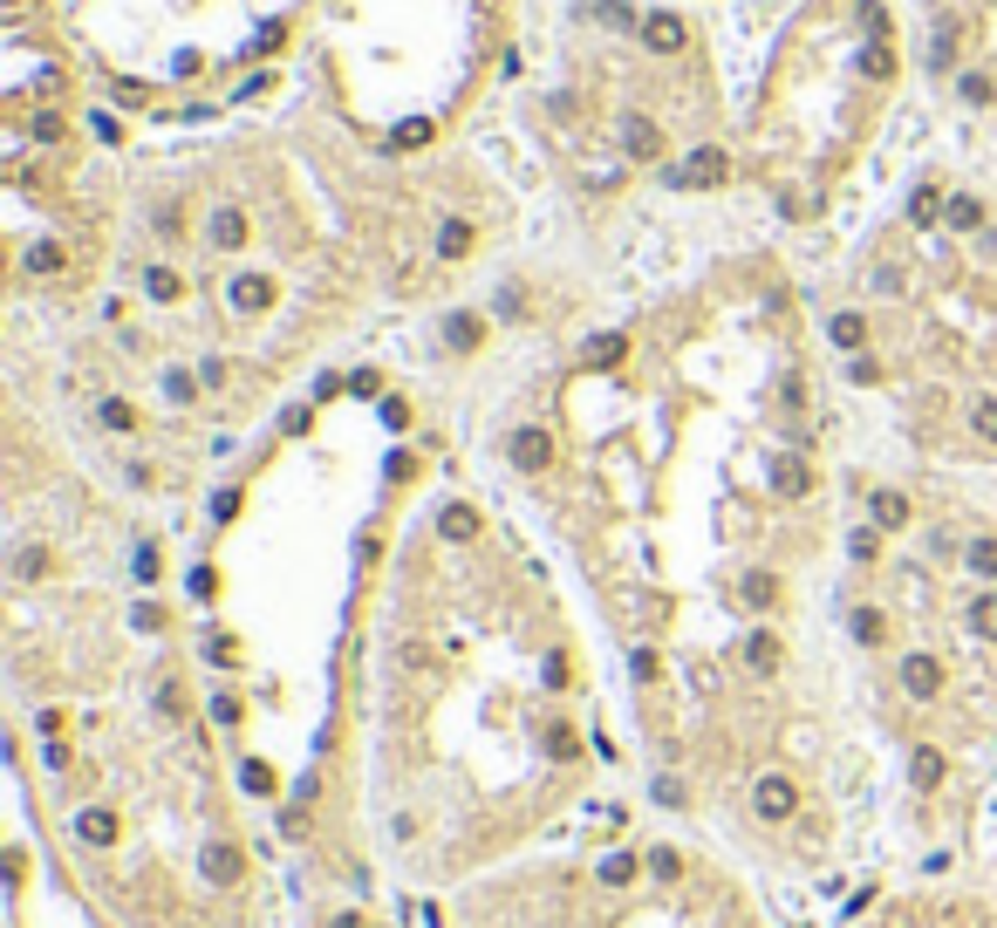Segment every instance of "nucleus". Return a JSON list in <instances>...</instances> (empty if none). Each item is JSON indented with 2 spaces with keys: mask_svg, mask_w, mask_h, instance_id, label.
<instances>
[{
  "mask_svg": "<svg viewBox=\"0 0 997 928\" xmlns=\"http://www.w3.org/2000/svg\"><path fill=\"white\" fill-rule=\"evenodd\" d=\"M499 102L520 150L581 198H710L745 185V83H731V35L710 8L526 0Z\"/></svg>",
  "mask_w": 997,
  "mask_h": 928,
  "instance_id": "1",
  "label": "nucleus"
},
{
  "mask_svg": "<svg viewBox=\"0 0 997 928\" xmlns=\"http://www.w3.org/2000/svg\"><path fill=\"white\" fill-rule=\"evenodd\" d=\"M902 96H923L915 35L902 0H773L752 14L745 75V185L786 219H806L882 150L902 117Z\"/></svg>",
  "mask_w": 997,
  "mask_h": 928,
  "instance_id": "2",
  "label": "nucleus"
},
{
  "mask_svg": "<svg viewBox=\"0 0 997 928\" xmlns=\"http://www.w3.org/2000/svg\"><path fill=\"white\" fill-rule=\"evenodd\" d=\"M526 0H321L301 75L376 158H424L472 137L520 62Z\"/></svg>",
  "mask_w": 997,
  "mask_h": 928,
  "instance_id": "3",
  "label": "nucleus"
},
{
  "mask_svg": "<svg viewBox=\"0 0 997 928\" xmlns=\"http://www.w3.org/2000/svg\"><path fill=\"white\" fill-rule=\"evenodd\" d=\"M83 56L96 96L137 102L150 123H212L267 75L294 69L321 0H35Z\"/></svg>",
  "mask_w": 997,
  "mask_h": 928,
  "instance_id": "4",
  "label": "nucleus"
},
{
  "mask_svg": "<svg viewBox=\"0 0 997 928\" xmlns=\"http://www.w3.org/2000/svg\"><path fill=\"white\" fill-rule=\"evenodd\" d=\"M923 96L997 144V0H902Z\"/></svg>",
  "mask_w": 997,
  "mask_h": 928,
  "instance_id": "5",
  "label": "nucleus"
},
{
  "mask_svg": "<svg viewBox=\"0 0 997 928\" xmlns=\"http://www.w3.org/2000/svg\"><path fill=\"white\" fill-rule=\"evenodd\" d=\"M677 8H710V14H745V8H773V0H677Z\"/></svg>",
  "mask_w": 997,
  "mask_h": 928,
  "instance_id": "6",
  "label": "nucleus"
}]
</instances>
